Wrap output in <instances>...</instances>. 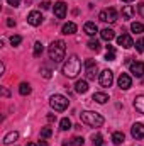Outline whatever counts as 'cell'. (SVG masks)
<instances>
[{"mask_svg": "<svg viewBox=\"0 0 144 146\" xmlns=\"http://www.w3.org/2000/svg\"><path fill=\"white\" fill-rule=\"evenodd\" d=\"M42 15H41V12H37V10H32L29 15H27V22L31 24V26H34V27H37V26H41L42 24Z\"/></svg>", "mask_w": 144, "mask_h": 146, "instance_id": "cell-8", "label": "cell"}, {"mask_svg": "<svg viewBox=\"0 0 144 146\" xmlns=\"http://www.w3.org/2000/svg\"><path fill=\"white\" fill-rule=\"evenodd\" d=\"M20 42H22V37L20 36H12L10 37V44H12V46H19Z\"/></svg>", "mask_w": 144, "mask_h": 146, "instance_id": "cell-32", "label": "cell"}, {"mask_svg": "<svg viewBox=\"0 0 144 146\" xmlns=\"http://www.w3.org/2000/svg\"><path fill=\"white\" fill-rule=\"evenodd\" d=\"M54 15L58 17V19H65V15H66V3L65 2H56L54 3Z\"/></svg>", "mask_w": 144, "mask_h": 146, "instance_id": "cell-13", "label": "cell"}, {"mask_svg": "<svg viewBox=\"0 0 144 146\" xmlns=\"http://www.w3.org/2000/svg\"><path fill=\"white\" fill-rule=\"evenodd\" d=\"M83 143H85V139H83V138L75 136V138L71 139V143H70V145H73V146H83Z\"/></svg>", "mask_w": 144, "mask_h": 146, "instance_id": "cell-31", "label": "cell"}, {"mask_svg": "<svg viewBox=\"0 0 144 146\" xmlns=\"http://www.w3.org/2000/svg\"><path fill=\"white\" fill-rule=\"evenodd\" d=\"M100 36H102L104 41H112V39L115 37V31H112V29L105 27V29H102V31H100Z\"/></svg>", "mask_w": 144, "mask_h": 146, "instance_id": "cell-19", "label": "cell"}, {"mask_svg": "<svg viewBox=\"0 0 144 146\" xmlns=\"http://www.w3.org/2000/svg\"><path fill=\"white\" fill-rule=\"evenodd\" d=\"M80 70H81V61L76 54H71L63 65V75L68 76V78H75L80 73Z\"/></svg>", "mask_w": 144, "mask_h": 146, "instance_id": "cell-1", "label": "cell"}, {"mask_svg": "<svg viewBox=\"0 0 144 146\" xmlns=\"http://www.w3.org/2000/svg\"><path fill=\"white\" fill-rule=\"evenodd\" d=\"M93 100H95L97 104H105L108 100V95L107 94H102V92H95V94H93Z\"/></svg>", "mask_w": 144, "mask_h": 146, "instance_id": "cell-21", "label": "cell"}, {"mask_svg": "<svg viewBox=\"0 0 144 146\" xmlns=\"http://www.w3.org/2000/svg\"><path fill=\"white\" fill-rule=\"evenodd\" d=\"M83 29H85V33H87L88 36H95V34L98 33V27H97V24H95V22H87Z\"/></svg>", "mask_w": 144, "mask_h": 146, "instance_id": "cell-14", "label": "cell"}, {"mask_svg": "<svg viewBox=\"0 0 144 146\" xmlns=\"http://www.w3.org/2000/svg\"><path fill=\"white\" fill-rule=\"evenodd\" d=\"M107 54H105V60H107V61H114V60H115V49H114V48H112V46H107Z\"/></svg>", "mask_w": 144, "mask_h": 146, "instance_id": "cell-27", "label": "cell"}, {"mask_svg": "<svg viewBox=\"0 0 144 146\" xmlns=\"http://www.w3.org/2000/svg\"><path fill=\"white\" fill-rule=\"evenodd\" d=\"M92 143L95 146H104V138H102V134H93V136H92Z\"/></svg>", "mask_w": 144, "mask_h": 146, "instance_id": "cell-26", "label": "cell"}, {"mask_svg": "<svg viewBox=\"0 0 144 146\" xmlns=\"http://www.w3.org/2000/svg\"><path fill=\"white\" fill-rule=\"evenodd\" d=\"M98 82H100L102 87H110V85L114 83V73L110 72V70H104V72L100 73Z\"/></svg>", "mask_w": 144, "mask_h": 146, "instance_id": "cell-7", "label": "cell"}, {"mask_svg": "<svg viewBox=\"0 0 144 146\" xmlns=\"http://www.w3.org/2000/svg\"><path fill=\"white\" fill-rule=\"evenodd\" d=\"M37 146H48V143H46V141H39V145Z\"/></svg>", "mask_w": 144, "mask_h": 146, "instance_id": "cell-40", "label": "cell"}, {"mask_svg": "<svg viewBox=\"0 0 144 146\" xmlns=\"http://www.w3.org/2000/svg\"><path fill=\"white\" fill-rule=\"evenodd\" d=\"M61 33H63V34H75V33H76V24H75V22H66V24L63 26Z\"/></svg>", "mask_w": 144, "mask_h": 146, "instance_id": "cell-20", "label": "cell"}, {"mask_svg": "<svg viewBox=\"0 0 144 146\" xmlns=\"http://www.w3.org/2000/svg\"><path fill=\"white\" fill-rule=\"evenodd\" d=\"M117 44L122 46V48H126V49H129V48L134 46V41H132V37L129 36V34H122V36L117 37Z\"/></svg>", "mask_w": 144, "mask_h": 146, "instance_id": "cell-12", "label": "cell"}, {"mask_svg": "<svg viewBox=\"0 0 144 146\" xmlns=\"http://www.w3.org/2000/svg\"><path fill=\"white\" fill-rule=\"evenodd\" d=\"M88 48H90L92 51H95V53H97V51H100V42H98L97 39H95V41L92 39V41L88 42Z\"/></svg>", "mask_w": 144, "mask_h": 146, "instance_id": "cell-29", "label": "cell"}, {"mask_svg": "<svg viewBox=\"0 0 144 146\" xmlns=\"http://www.w3.org/2000/svg\"><path fill=\"white\" fill-rule=\"evenodd\" d=\"M112 141H114V145H122L124 143V133L122 131H115L112 134Z\"/></svg>", "mask_w": 144, "mask_h": 146, "instance_id": "cell-22", "label": "cell"}, {"mask_svg": "<svg viewBox=\"0 0 144 146\" xmlns=\"http://www.w3.org/2000/svg\"><path fill=\"white\" fill-rule=\"evenodd\" d=\"M41 73H42V76H44V78H51V70L42 68V70H41Z\"/></svg>", "mask_w": 144, "mask_h": 146, "instance_id": "cell-34", "label": "cell"}, {"mask_svg": "<svg viewBox=\"0 0 144 146\" xmlns=\"http://www.w3.org/2000/svg\"><path fill=\"white\" fill-rule=\"evenodd\" d=\"M131 73H132L136 78L144 76V63L143 61H134V63H131Z\"/></svg>", "mask_w": 144, "mask_h": 146, "instance_id": "cell-10", "label": "cell"}, {"mask_svg": "<svg viewBox=\"0 0 144 146\" xmlns=\"http://www.w3.org/2000/svg\"><path fill=\"white\" fill-rule=\"evenodd\" d=\"M134 107L139 114H144V95H137L134 99Z\"/></svg>", "mask_w": 144, "mask_h": 146, "instance_id": "cell-16", "label": "cell"}, {"mask_svg": "<svg viewBox=\"0 0 144 146\" xmlns=\"http://www.w3.org/2000/svg\"><path fill=\"white\" fill-rule=\"evenodd\" d=\"M122 2H127V3H129V2H134V0H122Z\"/></svg>", "mask_w": 144, "mask_h": 146, "instance_id": "cell-42", "label": "cell"}, {"mask_svg": "<svg viewBox=\"0 0 144 146\" xmlns=\"http://www.w3.org/2000/svg\"><path fill=\"white\" fill-rule=\"evenodd\" d=\"M17 138H19V133H15V131H10L9 134H5V138H3V145H12L14 141H17Z\"/></svg>", "mask_w": 144, "mask_h": 146, "instance_id": "cell-18", "label": "cell"}, {"mask_svg": "<svg viewBox=\"0 0 144 146\" xmlns=\"http://www.w3.org/2000/svg\"><path fill=\"white\" fill-rule=\"evenodd\" d=\"M134 14H136V9H134L132 5H126V7L122 9V17H124V19H132Z\"/></svg>", "mask_w": 144, "mask_h": 146, "instance_id": "cell-17", "label": "cell"}, {"mask_svg": "<svg viewBox=\"0 0 144 146\" xmlns=\"http://www.w3.org/2000/svg\"><path fill=\"white\" fill-rule=\"evenodd\" d=\"M48 53H49V58H51L54 63L63 61V60H65V53H66V44H65V41H61V39L53 41L51 46H49V49H48Z\"/></svg>", "mask_w": 144, "mask_h": 146, "instance_id": "cell-2", "label": "cell"}, {"mask_svg": "<svg viewBox=\"0 0 144 146\" xmlns=\"http://www.w3.org/2000/svg\"><path fill=\"white\" fill-rule=\"evenodd\" d=\"M131 134L134 139H143L144 138V124L141 122H136L132 127H131Z\"/></svg>", "mask_w": 144, "mask_h": 146, "instance_id": "cell-11", "label": "cell"}, {"mask_svg": "<svg viewBox=\"0 0 144 146\" xmlns=\"http://www.w3.org/2000/svg\"><path fill=\"white\" fill-rule=\"evenodd\" d=\"M49 5H51L49 2H42V3H41V7H42V9H49Z\"/></svg>", "mask_w": 144, "mask_h": 146, "instance_id": "cell-37", "label": "cell"}, {"mask_svg": "<svg viewBox=\"0 0 144 146\" xmlns=\"http://www.w3.org/2000/svg\"><path fill=\"white\" fill-rule=\"evenodd\" d=\"M49 104H51V107H53L54 110L61 112V110H65L66 107H68L70 100H68L65 95H59V94H56V95H53V97L49 99Z\"/></svg>", "mask_w": 144, "mask_h": 146, "instance_id": "cell-4", "label": "cell"}, {"mask_svg": "<svg viewBox=\"0 0 144 146\" xmlns=\"http://www.w3.org/2000/svg\"><path fill=\"white\" fill-rule=\"evenodd\" d=\"M98 19L102 21V22H115L117 21V10L115 9H107V10H102L100 14H98Z\"/></svg>", "mask_w": 144, "mask_h": 146, "instance_id": "cell-5", "label": "cell"}, {"mask_svg": "<svg viewBox=\"0 0 144 146\" xmlns=\"http://www.w3.org/2000/svg\"><path fill=\"white\" fill-rule=\"evenodd\" d=\"M42 51H44V46L37 41L36 44H34V56H36V58H39V56L42 54Z\"/></svg>", "mask_w": 144, "mask_h": 146, "instance_id": "cell-28", "label": "cell"}, {"mask_svg": "<svg viewBox=\"0 0 144 146\" xmlns=\"http://www.w3.org/2000/svg\"><path fill=\"white\" fill-rule=\"evenodd\" d=\"M7 3H9V5H12V7H17V5L20 3V0H7Z\"/></svg>", "mask_w": 144, "mask_h": 146, "instance_id": "cell-35", "label": "cell"}, {"mask_svg": "<svg viewBox=\"0 0 144 146\" xmlns=\"http://www.w3.org/2000/svg\"><path fill=\"white\" fill-rule=\"evenodd\" d=\"M85 73H87L88 80H95V76H97V63L93 60H87L85 61Z\"/></svg>", "mask_w": 144, "mask_h": 146, "instance_id": "cell-6", "label": "cell"}, {"mask_svg": "<svg viewBox=\"0 0 144 146\" xmlns=\"http://www.w3.org/2000/svg\"><path fill=\"white\" fill-rule=\"evenodd\" d=\"M137 10H139V14H141V15L144 17V3H141V5L137 7Z\"/></svg>", "mask_w": 144, "mask_h": 146, "instance_id": "cell-36", "label": "cell"}, {"mask_svg": "<svg viewBox=\"0 0 144 146\" xmlns=\"http://www.w3.org/2000/svg\"><path fill=\"white\" fill-rule=\"evenodd\" d=\"M117 83H119V87H120L122 90H129V88H131V85H132V78H131L127 73H120V76H119Z\"/></svg>", "mask_w": 144, "mask_h": 146, "instance_id": "cell-9", "label": "cell"}, {"mask_svg": "<svg viewBox=\"0 0 144 146\" xmlns=\"http://www.w3.org/2000/svg\"><path fill=\"white\" fill-rule=\"evenodd\" d=\"M27 146H37V145H34V143H27Z\"/></svg>", "mask_w": 144, "mask_h": 146, "instance_id": "cell-41", "label": "cell"}, {"mask_svg": "<svg viewBox=\"0 0 144 146\" xmlns=\"http://www.w3.org/2000/svg\"><path fill=\"white\" fill-rule=\"evenodd\" d=\"M75 90H76L78 94H87V92H88V83H87V80H78L76 85H75Z\"/></svg>", "mask_w": 144, "mask_h": 146, "instance_id": "cell-15", "label": "cell"}, {"mask_svg": "<svg viewBox=\"0 0 144 146\" xmlns=\"http://www.w3.org/2000/svg\"><path fill=\"white\" fill-rule=\"evenodd\" d=\"M51 134H53V129H51V127H42V129H41V138L46 139V138H49Z\"/></svg>", "mask_w": 144, "mask_h": 146, "instance_id": "cell-30", "label": "cell"}, {"mask_svg": "<svg viewBox=\"0 0 144 146\" xmlns=\"http://www.w3.org/2000/svg\"><path fill=\"white\" fill-rule=\"evenodd\" d=\"M48 121H51V122H53V121H56V115H53V114H49V115H48Z\"/></svg>", "mask_w": 144, "mask_h": 146, "instance_id": "cell-39", "label": "cell"}, {"mask_svg": "<svg viewBox=\"0 0 144 146\" xmlns=\"http://www.w3.org/2000/svg\"><path fill=\"white\" fill-rule=\"evenodd\" d=\"M7 26H9V27H12V26H15V22H14L12 19H7Z\"/></svg>", "mask_w": 144, "mask_h": 146, "instance_id": "cell-38", "label": "cell"}, {"mask_svg": "<svg viewBox=\"0 0 144 146\" xmlns=\"http://www.w3.org/2000/svg\"><path fill=\"white\" fill-rule=\"evenodd\" d=\"M131 31L136 33V34H141V33H144V26L141 22H132L131 24Z\"/></svg>", "mask_w": 144, "mask_h": 146, "instance_id": "cell-24", "label": "cell"}, {"mask_svg": "<svg viewBox=\"0 0 144 146\" xmlns=\"http://www.w3.org/2000/svg\"><path fill=\"white\" fill-rule=\"evenodd\" d=\"M19 92H20V95H29V94H31V85L26 83V82L20 83V85H19Z\"/></svg>", "mask_w": 144, "mask_h": 146, "instance_id": "cell-25", "label": "cell"}, {"mask_svg": "<svg viewBox=\"0 0 144 146\" xmlns=\"http://www.w3.org/2000/svg\"><path fill=\"white\" fill-rule=\"evenodd\" d=\"M80 117H81V122L88 124L90 127H100V126H104V122H105V119H104L98 112H92V110L81 112Z\"/></svg>", "mask_w": 144, "mask_h": 146, "instance_id": "cell-3", "label": "cell"}, {"mask_svg": "<svg viewBox=\"0 0 144 146\" xmlns=\"http://www.w3.org/2000/svg\"><path fill=\"white\" fill-rule=\"evenodd\" d=\"M59 129H61V131H68V129H71V121H70L68 117L61 119V121H59Z\"/></svg>", "mask_w": 144, "mask_h": 146, "instance_id": "cell-23", "label": "cell"}, {"mask_svg": "<svg viewBox=\"0 0 144 146\" xmlns=\"http://www.w3.org/2000/svg\"><path fill=\"white\" fill-rule=\"evenodd\" d=\"M136 49H137L139 53H144V39H143V37L136 42Z\"/></svg>", "mask_w": 144, "mask_h": 146, "instance_id": "cell-33", "label": "cell"}]
</instances>
